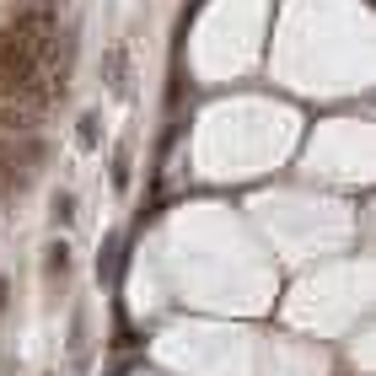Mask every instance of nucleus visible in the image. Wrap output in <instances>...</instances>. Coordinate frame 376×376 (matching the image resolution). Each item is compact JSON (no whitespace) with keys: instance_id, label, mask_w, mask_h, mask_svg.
<instances>
[{"instance_id":"nucleus-1","label":"nucleus","mask_w":376,"mask_h":376,"mask_svg":"<svg viewBox=\"0 0 376 376\" xmlns=\"http://www.w3.org/2000/svg\"><path fill=\"white\" fill-rule=\"evenodd\" d=\"M81 146H97V113H86V119H81Z\"/></svg>"},{"instance_id":"nucleus-4","label":"nucleus","mask_w":376,"mask_h":376,"mask_svg":"<svg viewBox=\"0 0 376 376\" xmlns=\"http://www.w3.org/2000/svg\"><path fill=\"white\" fill-rule=\"evenodd\" d=\"M0 312H6V279H0Z\"/></svg>"},{"instance_id":"nucleus-2","label":"nucleus","mask_w":376,"mask_h":376,"mask_svg":"<svg viewBox=\"0 0 376 376\" xmlns=\"http://www.w3.org/2000/svg\"><path fill=\"white\" fill-rule=\"evenodd\" d=\"M70 215H75V205H70V199L60 194V199H54V220H60V226H65V220H70Z\"/></svg>"},{"instance_id":"nucleus-3","label":"nucleus","mask_w":376,"mask_h":376,"mask_svg":"<svg viewBox=\"0 0 376 376\" xmlns=\"http://www.w3.org/2000/svg\"><path fill=\"white\" fill-rule=\"evenodd\" d=\"M49 274H54V279L65 274V247H49Z\"/></svg>"}]
</instances>
